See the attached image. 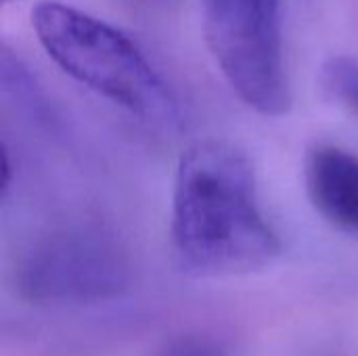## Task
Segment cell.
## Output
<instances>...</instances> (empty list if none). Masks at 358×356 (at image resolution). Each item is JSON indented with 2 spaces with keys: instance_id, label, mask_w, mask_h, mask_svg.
Segmentation results:
<instances>
[{
  "instance_id": "obj_1",
  "label": "cell",
  "mask_w": 358,
  "mask_h": 356,
  "mask_svg": "<svg viewBox=\"0 0 358 356\" xmlns=\"http://www.w3.org/2000/svg\"><path fill=\"white\" fill-rule=\"evenodd\" d=\"M170 235L180 264L201 277L258 273L281 254L250 157L218 138L197 141L180 155Z\"/></svg>"
},
{
  "instance_id": "obj_2",
  "label": "cell",
  "mask_w": 358,
  "mask_h": 356,
  "mask_svg": "<svg viewBox=\"0 0 358 356\" xmlns=\"http://www.w3.org/2000/svg\"><path fill=\"white\" fill-rule=\"evenodd\" d=\"M48 59L71 80L143 120L170 118L174 99L145 50L115 25L63 2L31 10Z\"/></svg>"
},
{
  "instance_id": "obj_3",
  "label": "cell",
  "mask_w": 358,
  "mask_h": 356,
  "mask_svg": "<svg viewBox=\"0 0 358 356\" xmlns=\"http://www.w3.org/2000/svg\"><path fill=\"white\" fill-rule=\"evenodd\" d=\"M208 50L231 90L256 113L283 118L292 84L283 50V0H199Z\"/></svg>"
},
{
  "instance_id": "obj_4",
  "label": "cell",
  "mask_w": 358,
  "mask_h": 356,
  "mask_svg": "<svg viewBox=\"0 0 358 356\" xmlns=\"http://www.w3.org/2000/svg\"><path fill=\"white\" fill-rule=\"evenodd\" d=\"M17 281L44 302H84L120 292L126 262L117 243L96 227H65L34 241L21 256Z\"/></svg>"
},
{
  "instance_id": "obj_5",
  "label": "cell",
  "mask_w": 358,
  "mask_h": 356,
  "mask_svg": "<svg viewBox=\"0 0 358 356\" xmlns=\"http://www.w3.org/2000/svg\"><path fill=\"white\" fill-rule=\"evenodd\" d=\"M304 183L313 208L334 227L358 233V155L317 143L304 159Z\"/></svg>"
},
{
  "instance_id": "obj_6",
  "label": "cell",
  "mask_w": 358,
  "mask_h": 356,
  "mask_svg": "<svg viewBox=\"0 0 358 356\" xmlns=\"http://www.w3.org/2000/svg\"><path fill=\"white\" fill-rule=\"evenodd\" d=\"M321 82L331 99L358 115V59L348 55L327 59L321 67Z\"/></svg>"
},
{
  "instance_id": "obj_7",
  "label": "cell",
  "mask_w": 358,
  "mask_h": 356,
  "mask_svg": "<svg viewBox=\"0 0 358 356\" xmlns=\"http://www.w3.org/2000/svg\"><path fill=\"white\" fill-rule=\"evenodd\" d=\"M2 2H13V0H2Z\"/></svg>"
}]
</instances>
